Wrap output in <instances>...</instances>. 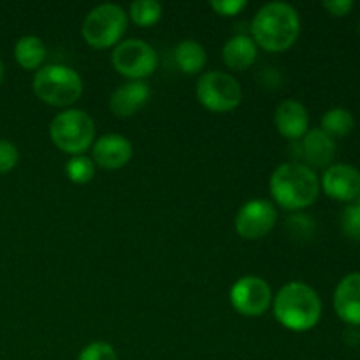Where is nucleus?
<instances>
[{
	"mask_svg": "<svg viewBox=\"0 0 360 360\" xmlns=\"http://www.w3.org/2000/svg\"><path fill=\"white\" fill-rule=\"evenodd\" d=\"M197 101L211 112H231L243 101V88L234 76L221 70L204 72L195 86Z\"/></svg>",
	"mask_w": 360,
	"mask_h": 360,
	"instance_id": "7",
	"label": "nucleus"
},
{
	"mask_svg": "<svg viewBox=\"0 0 360 360\" xmlns=\"http://www.w3.org/2000/svg\"><path fill=\"white\" fill-rule=\"evenodd\" d=\"M355 204H357V206H360V193H359V197H357V200H355Z\"/></svg>",
	"mask_w": 360,
	"mask_h": 360,
	"instance_id": "30",
	"label": "nucleus"
},
{
	"mask_svg": "<svg viewBox=\"0 0 360 360\" xmlns=\"http://www.w3.org/2000/svg\"><path fill=\"white\" fill-rule=\"evenodd\" d=\"M273 313L278 323L292 333H308L322 319V301L313 287L304 281L283 285L273 299Z\"/></svg>",
	"mask_w": 360,
	"mask_h": 360,
	"instance_id": "3",
	"label": "nucleus"
},
{
	"mask_svg": "<svg viewBox=\"0 0 360 360\" xmlns=\"http://www.w3.org/2000/svg\"><path fill=\"white\" fill-rule=\"evenodd\" d=\"M299 143V153L309 169H327L336 157V141L320 129H309Z\"/></svg>",
	"mask_w": 360,
	"mask_h": 360,
	"instance_id": "15",
	"label": "nucleus"
},
{
	"mask_svg": "<svg viewBox=\"0 0 360 360\" xmlns=\"http://www.w3.org/2000/svg\"><path fill=\"white\" fill-rule=\"evenodd\" d=\"M274 127L288 141H301L309 130L308 109L295 98L280 102L274 111Z\"/></svg>",
	"mask_w": 360,
	"mask_h": 360,
	"instance_id": "13",
	"label": "nucleus"
},
{
	"mask_svg": "<svg viewBox=\"0 0 360 360\" xmlns=\"http://www.w3.org/2000/svg\"><path fill=\"white\" fill-rule=\"evenodd\" d=\"M162 4L157 0H136L130 4L129 16L137 27H153L162 18Z\"/></svg>",
	"mask_w": 360,
	"mask_h": 360,
	"instance_id": "21",
	"label": "nucleus"
},
{
	"mask_svg": "<svg viewBox=\"0 0 360 360\" xmlns=\"http://www.w3.org/2000/svg\"><path fill=\"white\" fill-rule=\"evenodd\" d=\"M20 160V151L11 141L0 139V174H7L16 167Z\"/></svg>",
	"mask_w": 360,
	"mask_h": 360,
	"instance_id": "25",
	"label": "nucleus"
},
{
	"mask_svg": "<svg viewBox=\"0 0 360 360\" xmlns=\"http://www.w3.org/2000/svg\"><path fill=\"white\" fill-rule=\"evenodd\" d=\"M269 192L280 207L301 211L316 202L320 195V179L316 172L302 162H285L271 174Z\"/></svg>",
	"mask_w": 360,
	"mask_h": 360,
	"instance_id": "2",
	"label": "nucleus"
},
{
	"mask_svg": "<svg viewBox=\"0 0 360 360\" xmlns=\"http://www.w3.org/2000/svg\"><path fill=\"white\" fill-rule=\"evenodd\" d=\"M359 34H360V23H359Z\"/></svg>",
	"mask_w": 360,
	"mask_h": 360,
	"instance_id": "31",
	"label": "nucleus"
},
{
	"mask_svg": "<svg viewBox=\"0 0 360 360\" xmlns=\"http://www.w3.org/2000/svg\"><path fill=\"white\" fill-rule=\"evenodd\" d=\"M320 190L338 202L354 204L360 193V171L350 164H333L323 171Z\"/></svg>",
	"mask_w": 360,
	"mask_h": 360,
	"instance_id": "11",
	"label": "nucleus"
},
{
	"mask_svg": "<svg viewBox=\"0 0 360 360\" xmlns=\"http://www.w3.org/2000/svg\"><path fill=\"white\" fill-rule=\"evenodd\" d=\"M129 14L116 4H101L86 14L81 27L84 42L95 49L115 48L122 42Z\"/></svg>",
	"mask_w": 360,
	"mask_h": 360,
	"instance_id": "6",
	"label": "nucleus"
},
{
	"mask_svg": "<svg viewBox=\"0 0 360 360\" xmlns=\"http://www.w3.org/2000/svg\"><path fill=\"white\" fill-rule=\"evenodd\" d=\"M32 88L39 101L53 108H69L83 95V79L72 67L44 65L35 72Z\"/></svg>",
	"mask_w": 360,
	"mask_h": 360,
	"instance_id": "4",
	"label": "nucleus"
},
{
	"mask_svg": "<svg viewBox=\"0 0 360 360\" xmlns=\"http://www.w3.org/2000/svg\"><path fill=\"white\" fill-rule=\"evenodd\" d=\"M341 231L352 241L360 243V206L348 204L341 214Z\"/></svg>",
	"mask_w": 360,
	"mask_h": 360,
	"instance_id": "23",
	"label": "nucleus"
},
{
	"mask_svg": "<svg viewBox=\"0 0 360 360\" xmlns=\"http://www.w3.org/2000/svg\"><path fill=\"white\" fill-rule=\"evenodd\" d=\"M345 341H347L348 345H352V347L359 345L360 343L359 327H350V326H348V329L345 330Z\"/></svg>",
	"mask_w": 360,
	"mask_h": 360,
	"instance_id": "28",
	"label": "nucleus"
},
{
	"mask_svg": "<svg viewBox=\"0 0 360 360\" xmlns=\"http://www.w3.org/2000/svg\"><path fill=\"white\" fill-rule=\"evenodd\" d=\"M278 221V211L266 199L248 200L239 207L234 218V229L246 241H259L266 238Z\"/></svg>",
	"mask_w": 360,
	"mask_h": 360,
	"instance_id": "10",
	"label": "nucleus"
},
{
	"mask_svg": "<svg viewBox=\"0 0 360 360\" xmlns=\"http://www.w3.org/2000/svg\"><path fill=\"white\" fill-rule=\"evenodd\" d=\"M65 174L76 185H86L95 176V164L90 157L84 155H76L70 157L65 164Z\"/></svg>",
	"mask_w": 360,
	"mask_h": 360,
	"instance_id": "22",
	"label": "nucleus"
},
{
	"mask_svg": "<svg viewBox=\"0 0 360 360\" xmlns=\"http://www.w3.org/2000/svg\"><path fill=\"white\" fill-rule=\"evenodd\" d=\"M355 118L350 109L347 108H333L323 112L322 122H320V130L333 137L334 141L340 137H347L354 132Z\"/></svg>",
	"mask_w": 360,
	"mask_h": 360,
	"instance_id": "20",
	"label": "nucleus"
},
{
	"mask_svg": "<svg viewBox=\"0 0 360 360\" xmlns=\"http://www.w3.org/2000/svg\"><path fill=\"white\" fill-rule=\"evenodd\" d=\"M49 139L67 155H83L95 143V123L81 109H65L49 123Z\"/></svg>",
	"mask_w": 360,
	"mask_h": 360,
	"instance_id": "5",
	"label": "nucleus"
},
{
	"mask_svg": "<svg viewBox=\"0 0 360 360\" xmlns=\"http://www.w3.org/2000/svg\"><path fill=\"white\" fill-rule=\"evenodd\" d=\"M4 70H6L4 69V62L0 60V84H2V81H4Z\"/></svg>",
	"mask_w": 360,
	"mask_h": 360,
	"instance_id": "29",
	"label": "nucleus"
},
{
	"mask_svg": "<svg viewBox=\"0 0 360 360\" xmlns=\"http://www.w3.org/2000/svg\"><path fill=\"white\" fill-rule=\"evenodd\" d=\"M210 6L220 16L231 18L241 14L246 9V6H248V2L246 0H213Z\"/></svg>",
	"mask_w": 360,
	"mask_h": 360,
	"instance_id": "26",
	"label": "nucleus"
},
{
	"mask_svg": "<svg viewBox=\"0 0 360 360\" xmlns=\"http://www.w3.org/2000/svg\"><path fill=\"white\" fill-rule=\"evenodd\" d=\"M132 143L122 134H105L91 144V160L105 171H118L130 162Z\"/></svg>",
	"mask_w": 360,
	"mask_h": 360,
	"instance_id": "12",
	"label": "nucleus"
},
{
	"mask_svg": "<svg viewBox=\"0 0 360 360\" xmlns=\"http://www.w3.org/2000/svg\"><path fill=\"white\" fill-rule=\"evenodd\" d=\"M111 63L120 76L130 81H144L157 70L158 55L143 39H127L115 46Z\"/></svg>",
	"mask_w": 360,
	"mask_h": 360,
	"instance_id": "8",
	"label": "nucleus"
},
{
	"mask_svg": "<svg viewBox=\"0 0 360 360\" xmlns=\"http://www.w3.org/2000/svg\"><path fill=\"white\" fill-rule=\"evenodd\" d=\"M151 90L146 81H129L112 91L109 109L116 118H132L150 101Z\"/></svg>",
	"mask_w": 360,
	"mask_h": 360,
	"instance_id": "16",
	"label": "nucleus"
},
{
	"mask_svg": "<svg viewBox=\"0 0 360 360\" xmlns=\"http://www.w3.org/2000/svg\"><path fill=\"white\" fill-rule=\"evenodd\" d=\"M334 311L350 327H360V273H350L334 290Z\"/></svg>",
	"mask_w": 360,
	"mask_h": 360,
	"instance_id": "14",
	"label": "nucleus"
},
{
	"mask_svg": "<svg viewBox=\"0 0 360 360\" xmlns=\"http://www.w3.org/2000/svg\"><path fill=\"white\" fill-rule=\"evenodd\" d=\"M174 60L179 70L188 76L200 74L207 63V53L195 39H185L174 48Z\"/></svg>",
	"mask_w": 360,
	"mask_h": 360,
	"instance_id": "18",
	"label": "nucleus"
},
{
	"mask_svg": "<svg viewBox=\"0 0 360 360\" xmlns=\"http://www.w3.org/2000/svg\"><path fill=\"white\" fill-rule=\"evenodd\" d=\"M48 49L37 35H23L14 44V58L25 70H39L44 63Z\"/></svg>",
	"mask_w": 360,
	"mask_h": 360,
	"instance_id": "19",
	"label": "nucleus"
},
{
	"mask_svg": "<svg viewBox=\"0 0 360 360\" xmlns=\"http://www.w3.org/2000/svg\"><path fill=\"white\" fill-rule=\"evenodd\" d=\"M77 360H118L116 350L112 345L105 341H95V343L86 345L77 355Z\"/></svg>",
	"mask_w": 360,
	"mask_h": 360,
	"instance_id": "24",
	"label": "nucleus"
},
{
	"mask_svg": "<svg viewBox=\"0 0 360 360\" xmlns=\"http://www.w3.org/2000/svg\"><path fill=\"white\" fill-rule=\"evenodd\" d=\"M229 299L236 313L255 319V316H262L273 306L274 295L264 278L248 274V276L239 278L232 285Z\"/></svg>",
	"mask_w": 360,
	"mask_h": 360,
	"instance_id": "9",
	"label": "nucleus"
},
{
	"mask_svg": "<svg viewBox=\"0 0 360 360\" xmlns=\"http://www.w3.org/2000/svg\"><path fill=\"white\" fill-rule=\"evenodd\" d=\"M257 53V44L250 35L236 34L221 48V58L229 69L241 72L255 63Z\"/></svg>",
	"mask_w": 360,
	"mask_h": 360,
	"instance_id": "17",
	"label": "nucleus"
},
{
	"mask_svg": "<svg viewBox=\"0 0 360 360\" xmlns=\"http://www.w3.org/2000/svg\"><path fill=\"white\" fill-rule=\"evenodd\" d=\"M252 35L257 48L281 53L295 44L301 32V18L287 2H269L260 7L252 20Z\"/></svg>",
	"mask_w": 360,
	"mask_h": 360,
	"instance_id": "1",
	"label": "nucleus"
},
{
	"mask_svg": "<svg viewBox=\"0 0 360 360\" xmlns=\"http://www.w3.org/2000/svg\"><path fill=\"white\" fill-rule=\"evenodd\" d=\"M322 7L330 16L343 18L350 14V11L354 9V2L352 0H326V2H322Z\"/></svg>",
	"mask_w": 360,
	"mask_h": 360,
	"instance_id": "27",
	"label": "nucleus"
}]
</instances>
